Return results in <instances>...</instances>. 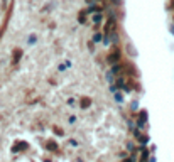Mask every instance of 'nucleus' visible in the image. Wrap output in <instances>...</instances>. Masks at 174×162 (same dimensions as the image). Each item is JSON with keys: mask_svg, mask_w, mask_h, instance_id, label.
I'll return each mask as SVG.
<instances>
[{"mask_svg": "<svg viewBox=\"0 0 174 162\" xmlns=\"http://www.w3.org/2000/svg\"><path fill=\"white\" fill-rule=\"evenodd\" d=\"M115 31H117V22H115V17H113V15H110L108 22L105 24L103 34H112V32H115Z\"/></svg>", "mask_w": 174, "mask_h": 162, "instance_id": "obj_1", "label": "nucleus"}, {"mask_svg": "<svg viewBox=\"0 0 174 162\" xmlns=\"http://www.w3.org/2000/svg\"><path fill=\"white\" fill-rule=\"evenodd\" d=\"M120 57H122V54H120V49H113L112 53L108 54L107 61H108V64H117V63H120Z\"/></svg>", "mask_w": 174, "mask_h": 162, "instance_id": "obj_2", "label": "nucleus"}, {"mask_svg": "<svg viewBox=\"0 0 174 162\" xmlns=\"http://www.w3.org/2000/svg\"><path fill=\"white\" fill-rule=\"evenodd\" d=\"M145 120H147V113L142 110L140 115H139V120H137V127H139V128H144V127H145Z\"/></svg>", "mask_w": 174, "mask_h": 162, "instance_id": "obj_3", "label": "nucleus"}, {"mask_svg": "<svg viewBox=\"0 0 174 162\" xmlns=\"http://www.w3.org/2000/svg\"><path fill=\"white\" fill-rule=\"evenodd\" d=\"M29 145L25 144V142H17V144L12 147V152H20V150H25Z\"/></svg>", "mask_w": 174, "mask_h": 162, "instance_id": "obj_4", "label": "nucleus"}, {"mask_svg": "<svg viewBox=\"0 0 174 162\" xmlns=\"http://www.w3.org/2000/svg\"><path fill=\"white\" fill-rule=\"evenodd\" d=\"M97 12H101V7H100V5H95V3H91L90 9L86 10V14H97Z\"/></svg>", "mask_w": 174, "mask_h": 162, "instance_id": "obj_5", "label": "nucleus"}, {"mask_svg": "<svg viewBox=\"0 0 174 162\" xmlns=\"http://www.w3.org/2000/svg\"><path fill=\"white\" fill-rule=\"evenodd\" d=\"M79 105H81V108H83V110H86V108L91 105V100L85 96V98H81V100H79Z\"/></svg>", "mask_w": 174, "mask_h": 162, "instance_id": "obj_6", "label": "nucleus"}, {"mask_svg": "<svg viewBox=\"0 0 174 162\" xmlns=\"http://www.w3.org/2000/svg\"><path fill=\"white\" fill-rule=\"evenodd\" d=\"M91 20H93L95 24H100V22L103 20V14H101V12H97V14L93 15V19H91Z\"/></svg>", "mask_w": 174, "mask_h": 162, "instance_id": "obj_7", "label": "nucleus"}, {"mask_svg": "<svg viewBox=\"0 0 174 162\" xmlns=\"http://www.w3.org/2000/svg\"><path fill=\"white\" fill-rule=\"evenodd\" d=\"M20 56H22V51H20V49H15V51H14V61H12L14 64L20 59Z\"/></svg>", "mask_w": 174, "mask_h": 162, "instance_id": "obj_8", "label": "nucleus"}, {"mask_svg": "<svg viewBox=\"0 0 174 162\" xmlns=\"http://www.w3.org/2000/svg\"><path fill=\"white\" fill-rule=\"evenodd\" d=\"M101 39H103V36H101V34H95V37H93V42H101Z\"/></svg>", "mask_w": 174, "mask_h": 162, "instance_id": "obj_9", "label": "nucleus"}, {"mask_svg": "<svg viewBox=\"0 0 174 162\" xmlns=\"http://www.w3.org/2000/svg\"><path fill=\"white\" fill-rule=\"evenodd\" d=\"M115 100H117V101H123V96H122V93H118V91H117V93H115Z\"/></svg>", "mask_w": 174, "mask_h": 162, "instance_id": "obj_10", "label": "nucleus"}, {"mask_svg": "<svg viewBox=\"0 0 174 162\" xmlns=\"http://www.w3.org/2000/svg\"><path fill=\"white\" fill-rule=\"evenodd\" d=\"M47 149H49V150H56V144H54V142H49V144H47Z\"/></svg>", "mask_w": 174, "mask_h": 162, "instance_id": "obj_11", "label": "nucleus"}, {"mask_svg": "<svg viewBox=\"0 0 174 162\" xmlns=\"http://www.w3.org/2000/svg\"><path fill=\"white\" fill-rule=\"evenodd\" d=\"M27 42H29V44H34V42H36V36H34V34L29 36V41H27Z\"/></svg>", "mask_w": 174, "mask_h": 162, "instance_id": "obj_12", "label": "nucleus"}, {"mask_svg": "<svg viewBox=\"0 0 174 162\" xmlns=\"http://www.w3.org/2000/svg\"><path fill=\"white\" fill-rule=\"evenodd\" d=\"M54 132H56V133H58V135H63V132H61V130H59L58 127H54Z\"/></svg>", "mask_w": 174, "mask_h": 162, "instance_id": "obj_13", "label": "nucleus"}, {"mask_svg": "<svg viewBox=\"0 0 174 162\" xmlns=\"http://www.w3.org/2000/svg\"><path fill=\"white\" fill-rule=\"evenodd\" d=\"M76 122V117H69V123H75Z\"/></svg>", "mask_w": 174, "mask_h": 162, "instance_id": "obj_14", "label": "nucleus"}, {"mask_svg": "<svg viewBox=\"0 0 174 162\" xmlns=\"http://www.w3.org/2000/svg\"><path fill=\"white\" fill-rule=\"evenodd\" d=\"M123 162H135V159H134V157H129V159H125Z\"/></svg>", "mask_w": 174, "mask_h": 162, "instance_id": "obj_15", "label": "nucleus"}, {"mask_svg": "<svg viewBox=\"0 0 174 162\" xmlns=\"http://www.w3.org/2000/svg\"><path fill=\"white\" fill-rule=\"evenodd\" d=\"M86 2H88V3H97L98 0H86Z\"/></svg>", "mask_w": 174, "mask_h": 162, "instance_id": "obj_16", "label": "nucleus"}, {"mask_svg": "<svg viewBox=\"0 0 174 162\" xmlns=\"http://www.w3.org/2000/svg\"><path fill=\"white\" fill-rule=\"evenodd\" d=\"M171 5H173V7H174V0H173V2H171Z\"/></svg>", "mask_w": 174, "mask_h": 162, "instance_id": "obj_17", "label": "nucleus"}]
</instances>
